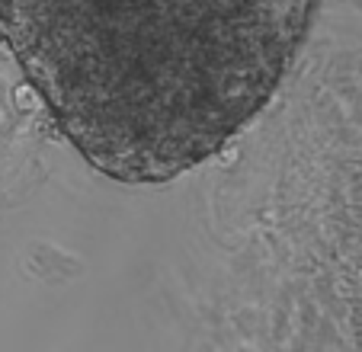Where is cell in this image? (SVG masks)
<instances>
[{
  "label": "cell",
  "mask_w": 362,
  "mask_h": 352,
  "mask_svg": "<svg viewBox=\"0 0 362 352\" xmlns=\"http://www.w3.org/2000/svg\"><path fill=\"white\" fill-rule=\"evenodd\" d=\"M315 0H0L58 131L119 183H170L276 96Z\"/></svg>",
  "instance_id": "obj_1"
}]
</instances>
